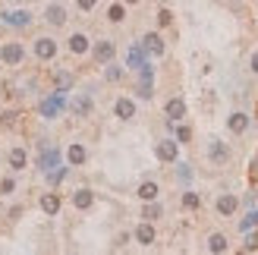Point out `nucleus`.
Here are the masks:
<instances>
[{
	"label": "nucleus",
	"mask_w": 258,
	"mask_h": 255,
	"mask_svg": "<svg viewBox=\"0 0 258 255\" xmlns=\"http://www.w3.org/2000/svg\"><path fill=\"white\" fill-rule=\"evenodd\" d=\"M22 60H25L22 41H4L0 44V63H4V67H22Z\"/></svg>",
	"instance_id": "f257e3e1"
},
{
	"label": "nucleus",
	"mask_w": 258,
	"mask_h": 255,
	"mask_svg": "<svg viewBox=\"0 0 258 255\" xmlns=\"http://www.w3.org/2000/svg\"><path fill=\"white\" fill-rule=\"evenodd\" d=\"M32 50H35V57L38 60H54L57 57V50H60V44L54 41V38H50V35H41V38H35V44H32Z\"/></svg>",
	"instance_id": "f03ea898"
},
{
	"label": "nucleus",
	"mask_w": 258,
	"mask_h": 255,
	"mask_svg": "<svg viewBox=\"0 0 258 255\" xmlns=\"http://www.w3.org/2000/svg\"><path fill=\"white\" fill-rule=\"evenodd\" d=\"M92 57H95V63L104 67V63H110L113 57H117V44H113L110 38H101V41L92 44Z\"/></svg>",
	"instance_id": "7ed1b4c3"
},
{
	"label": "nucleus",
	"mask_w": 258,
	"mask_h": 255,
	"mask_svg": "<svg viewBox=\"0 0 258 255\" xmlns=\"http://www.w3.org/2000/svg\"><path fill=\"white\" fill-rule=\"evenodd\" d=\"M67 19H70V13H67V7H63V4H57V0L44 7V22H47V25L63 29V25H67Z\"/></svg>",
	"instance_id": "20e7f679"
},
{
	"label": "nucleus",
	"mask_w": 258,
	"mask_h": 255,
	"mask_svg": "<svg viewBox=\"0 0 258 255\" xmlns=\"http://www.w3.org/2000/svg\"><path fill=\"white\" fill-rule=\"evenodd\" d=\"M214 208H217L221 218H233V214L239 211V199L233 193H221V196H217V202H214Z\"/></svg>",
	"instance_id": "39448f33"
},
{
	"label": "nucleus",
	"mask_w": 258,
	"mask_h": 255,
	"mask_svg": "<svg viewBox=\"0 0 258 255\" xmlns=\"http://www.w3.org/2000/svg\"><path fill=\"white\" fill-rule=\"evenodd\" d=\"M67 50H70V54H76V57H82V54H88V50H92V41H88L85 32H73L70 41H67Z\"/></svg>",
	"instance_id": "423d86ee"
},
{
	"label": "nucleus",
	"mask_w": 258,
	"mask_h": 255,
	"mask_svg": "<svg viewBox=\"0 0 258 255\" xmlns=\"http://www.w3.org/2000/svg\"><path fill=\"white\" fill-rule=\"evenodd\" d=\"M38 208H41L47 218H57L60 214V208H63V199L57 196V193H44L41 199H38Z\"/></svg>",
	"instance_id": "0eeeda50"
},
{
	"label": "nucleus",
	"mask_w": 258,
	"mask_h": 255,
	"mask_svg": "<svg viewBox=\"0 0 258 255\" xmlns=\"http://www.w3.org/2000/svg\"><path fill=\"white\" fill-rule=\"evenodd\" d=\"M133 239H136L139 246H151L154 239H158V233H154V221H142L133 230Z\"/></svg>",
	"instance_id": "6e6552de"
},
{
	"label": "nucleus",
	"mask_w": 258,
	"mask_h": 255,
	"mask_svg": "<svg viewBox=\"0 0 258 255\" xmlns=\"http://www.w3.org/2000/svg\"><path fill=\"white\" fill-rule=\"evenodd\" d=\"M136 110H139V107H136V101H133V98H117V101H113V117L123 120V123H126V120H133V117H136Z\"/></svg>",
	"instance_id": "1a4fd4ad"
},
{
	"label": "nucleus",
	"mask_w": 258,
	"mask_h": 255,
	"mask_svg": "<svg viewBox=\"0 0 258 255\" xmlns=\"http://www.w3.org/2000/svg\"><path fill=\"white\" fill-rule=\"evenodd\" d=\"M208 161H211V164H217V167L230 161V148L221 142V139H211V145H208Z\"/></svg>",
	"instance_id": "9d476101"
},
{
	"label": "nucleus",
	"mask_w": 258,
	"mask_h": 255,
	"mask_svg": "<svg viewBox=\"0 0 258 255\" xmlns=\"http://www.w3.org/2000/svg\"><path fill=\"white\" fill-rule=\"evenodd\" d=\"M176 145H179V142H173V139H161L154 151H158V158H161L164 164H173V161L179 158V148H176Z\"/></svg>",
	"instance_id": "9b49d317"
},
{
	"label": "nucleus",
	"mask_w": 258,
	"mask_h": 255,
	"mask_svg": "<svg viewBox=\"0 0 258 255\" xmlns=\"http://www.w3.org/2000/svg\"><path fill=\"white\" fill-rule=\"evenodd\" d=\"M7 164H10V170L13 173H19V170H25V167H29V155H25V148H10L7 151Z\"/></svg>",
	"instance_id": "f8f14e48"
},
{
	"label": "nucleus",
	"mask_w": 258,
	"mask_h": 255,
	"mask_svg": "<svg viewBox=\"0 0 258 255\" xmlns=\"http://www.w3.org/2000/svg\"><path fill=\"white\" fill-rule=\"evenodd\" d=\"M227 130L233 133V136H242V133L249 130V113H242V110H233V113L227 117Z\"/></svg>",
	"instance_id": "ddd939ff"
},
{
	"label": "nucleus",
	"mask_w": 258,
	"mask_h": 255,
	"mask_svg": "<svg viewBox=\"0 0 258 255\" xmlns=\"http://www.w3.org/2000/svg\"><path fill=\"white\" fill-rule=\"evenodd\" d=\"M67 161H70V167H82V164L88 161V148L82 142H70L67 148Z\"/></svg>",
	"instance_id": "4468645a"
},
{
	"label": "nucleus",
	"mask_w": 258,
	"mask_h": 255,
	"mask_svg": "<svg viewBox=\"0 0 258 255\" xmlns=\"http://www.w3.org/2000/svg\"><path fill=\"white\" fill-rule=\"evenodd\" d=\"M142 47H145L151 57H164V50H167V47H164V38H161L158 32H148L145 38H142Z\"/></svg>",
	"instance_id": "2eb2a0df"
},
{
	"label": "nucleus",
	"mask_w": 258,
	"mask_h": 255,
	"mask_svg": "<svg viewBox=\"0 0 258 255\" xmlns=\"http://www.w3.org/2000/svg\"><path fill=\"white\" fill-rule=\"evenodd\" d=\"M95 205V193H92V189H76V193H73V208L76 211H88V208H92Z\"/></svg>",
	"instance_id": "dca6fc26"
},
{
	"label": "nucleus",
	"mask_w": 258,
	"mask_h": 255,
	"mask_svg": "<svg viewBox=\"0 0 258 255\" xmlns=\"http://www.w3.org/2000/svg\"><path fill=\"white\" fill-rule=\"evenodd\" d=\"M164 113H167V117H170L173 123L186 120V101H183V98H170V101L164 104Z\"/></svg>",
	"instance_id": "f3484780"
},
{
	"label": "nucleus",
	"mask_w": 258,
	"mask_h": 255,
	"mask_svg": "<svg viewBox=\"0 0 258 255\" xmlns=\"http://www.w3.org/2000/svg\"><path fill=\"white\" fill-rule=\"evenodd\" d=\"M4 22H7V25H16V29H25V25L32 22V13H25V10H10V13H4Z\"/></svg>",
	"instance_id": "a211bd4d"
},
{
	"label": "nucleus",
	"mask_w": 258,
	"mask_h": 255,
	"mask_svg": "<svg viewBox=\"0 0 258 255\" xmlns=\"http://www.w3.org/2000/svg\"><path fill=\"white\" fill-rule=\"evenodd\" d=\"M136 196L142 199V202H154L161 196V186L154 183V180H145V183H139V189H136Z\"/></svg>",
	"instance_id": "6ab92c4d"
},
{
	"label": "nucleus",
	"mask_w": 258,
	"mask_h": 255,
	"mask_svg": "<svg viewBox=\"0 0 258 255\" xmlns=\"http://www.w3.org/2000/svg\"><path fill=\"white\" fill-rule=\"evenodd\" d=\"M230 246H227V236L224 233H211L208 236V252H214V255H221V252H227Z\"/></svg>",
	"instance_id": "aec40b11"
},
{
	"label": "nucleus",
	"mask_w": 258,
	"mask_h": 255,
	"mask_svg": "<svg viewBox=\"0 0 258 255\" xmlns=\"http://www.w3.org/2000/svg\"><path fill=\"white\" fill-rule=\"evenodd\" d=\"M161 205H158V199H154V202H145V208H142V218H145V221H158L161 218Z\"/></svg>",
	"instance_id": "412c9836"
},
{
	"label": "nucleus",
	"mask_w": 258,
	"mask_h": 255,
	"mask_svg": "<svg viewBox=\"0 0 258 255\" xmlns=\"http://www.w3.org/2000/svg\"><path fill=\"white\" fill-rule=\"evenodd\" d=\"M123 19H126V7H123V4H110V7H107V22L117 25V22H123Z\"/></svg>",
	"instance_id": "4be33fe9"
},
{
	"label": "nucleus",
	"mask_w": 258,
	"mask_h": 255,
	"mask_svg": "<svg viewBox=\"0 0 258 255\" xmlns=\"http://www.w3.org/2000/svg\"><path fill=\"white\" fill-rule=\"evenodd\" d=\"M92 98H88V95H79V98H76V104H73V110L76 113H79V117H85V113H92Z\"/></svg>",
	"instance_id": "5701e85b"
},
{
	"label": "nucleus",
	"mask_w": 258,
	"mask_h": 255,
	"mask_svg": "<svg viewBox=\"0 0 258 255\" xmlns=\"http://www.w3.org/2000/svg\"><path fill=\"white\" fill-rule=\"evenodd\" d=\"M104 67H107V70H104V79H107V82H120V79H123V67H117L113 60L104 63Z\"/></svg>",
	"instance_id": "b1692460"
},
{
	"label": "nucleus",
	"mask_w": 258,
	"mask_h": 255,
	"mask_svg": "<svg viewBox=\"0 0 258 255\" xmlns=\"http://www.w3.org/2000/svg\"><path fill=\"white\" fill-rule=\"evenodd\" d=\"M16 189H19V186H16V176H13V173L0 180V196H13V193H16Z\"/></svg>",
	"instance_id": "393cba45"
},
{
	"label": "nucleus",
	"mask_w": 258,
	"mask_h": 255,
	"mask_svg": "<svg viewBox=\"0 0 258 255\" xmlns=\"http://www.w3.org/2000/svg\"><path fill=\"white\" fill-rule=\"evenodd\" d=\"M202 205V199H199V193H183V208H189V211H196Z\"/></svg>",
	"instance_id": "a878e982"
},
{
	"label": "nucleus",
	"mask_w": 258,
	"mask_h": 255,
	"mask_svg": "<svg viewBox=\"0 0 258 255\" xmlns=\"http://www.w3.org/2000/svg\"><path fill=\"white\" fill-rule=\"evenodd\" d=\"M170 22H173V13L167 10V7H161V10H158V25H161V29H167Z\"/></svg>",
	"instance_id": "bb28decb"
},
{
	"label": "nucleus",
	"mask_w": 258,
	"mask_h": 255,
	"mask_svg": "<svg viewBox=\"0 0 258 255\" xmlns=\"http://www.w3.org/2000/svg\"><path fill=\"white\" fill-rule=\"evenodd\" d=\"M176 142H192V130H189V126H176Z\"/></svg>",
	"instance_id": "cd10ccee"
},
{
	"label": "nucleus",
	"mask_w": 258,
	"mask_h": 255,
	"mask_svg": "<svg viewBox=\"0 0 258 255\" xmlns=\"http://www.w3.org/2000/svg\"><path fill=\"white\" fill-rule=\"evenodd\" d=\"M76 7H79L82 13H92V10L98 7V0H76Z\"/></svg>",
	"instance_id": "c85d7f7f"
},
{
	"label": "nucleus",
	"mask_w": 258,
	"mask_h": 255,
	"mask_svg": "<svg viewBox=\"0 0 258 255\" xmlns=\"http://www.w3.org/2000/svg\"><path fill=\"white\" fill-rule=\"evenodd\" d=\"M252 227H258V214H249V218L239 224V230H252Z\"/></svg>",
	"instance_id": "c756f323"
},
{
	"label": "nucleus",
	"mask_w": 258,
	"mask_h": 255,
	"mask_svg": "<svg viewBox=\"0 0 258 255\" xmlns=\"http://www.w3.org/2000/svg\"><path fill=\"white\" fill-rule=\"evenodd\" d=\"M129 67H133V70H139V67H142V54H139L136 47H133V54H129Z\"/></svg>",
	"instance_id": "7c9ffc66"
},
{
	"label": "nucleus",
	"mask_w": 258,
	"mask_h": 255,
	"mask_svg": "<svg viewBox=\"0 0 258 255\" xmlns=\"http://www.w3.org/2000/svg\"><path fill=\"white\" fill-rule=\"evenodd\" d=\"M57 85L70 88V85H73V76H70V73H57Z\"/></svg>",
	"instance_id": "2f4dec72"
},
{
	"label": "nucleus",
	"mask_w": 258,
	"mask_h": 255,
	"mask_svg": "<svg viewBox=\"0 0 258 255\" xmlns=\"http://www.w3.org/2000/svg\"><path fill=\"white\" fill-rule=\"evenodd\" d=\"M16 117H19L16 110H7V113H4V120H0V123H4V126H13V123H16Z\"/></svg>",
	"instance_id": "473e14b6"
},
{
	"label": "nucleus",
	"mask_w": 258,
	"mask_h": 255,
	"mask_svg": "<svg viewBox=\"0 0 258 255\" xmlns=\"http://www.w3.org/2000/svg\"><path fill=\"white\" fill-rule=\"evenodd\" d=\"M126 243H129V233H120V236H117V243H113V246H117V249H123Z\"/></svg>",
	"instance_id": "72a5a7b5"
},
{
	"label": "nucleus",
	"mask_w": 258,
	"mask_h": 255,
	"mask_svg": "<svg viewBox=\"0 0 258 255\" xmlns=\"http://www.w3.org/2000/svg\"><path fill=\"white\" fill-rule=\"evenodd\" d=\"M249 67H252V73L258 76V50H255V54H252V60H249Z\"/></svg>",
	"instance_id": "f704fd0d"
},
{
	"label": "nucleus",
	"mask_w": 258,
	"mask_h": 255,
	"mask_svg": "<svg viewBox=\"0 0 258 255\" xmlns=\"http://www.w3.org/2000/svg\"><path fill=\"white\" fill-rule=\"evenodd\" d=\"M126 4H139V0H126Z\"/></svg>",
	"instance_id": "c9c22d12"
},
{
	"label": "nucleus",
	"mask_w": 258,
	"mask_h": 255,
	"mask_svg": "<svg viewBox=\"0 0 258 255\" xmlns=\"http://www.w3.org/2000/svg\"><path fill=\"white\" fill-rule=\"evenodd\" d=\"M10 4H19V0H10Z\"/></svg>",
	"instance_id": "e433bc0d"
}]
</instances>
